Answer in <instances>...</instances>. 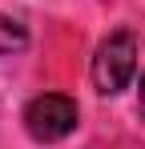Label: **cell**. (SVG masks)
Here are the masks:
<instances>
[{
	"label": "cell",
	"instance_id": "6da1fadb",
	"mask_svg": "<svg viewBox=\"0 0 145 149\" xmlns=\"http://www.w3.org/2000/svg\"><path fill=\"white\" fill-rule=\"evenodd\" d=\"M137 73V40L133 32H109L101 45H97V56H93V85L97 93L105 97H117L121 89H129V81Z\"/></svg>",
	"mask_w": 145,
	"mask_h": 149
},
{
	"label": "cell",
	"instance_id": "7a4b0ae2",
	"mask_svg": "<svg viewBox=\"0 0 145 149\" xmlns=\"http://www.w3.org/2000/svg\"><path fill=\"white\" fill-rule=\"evenodd\" d=\"M77 117H81L77 101L65 97V93H40V97H32L24 105V129L40 145H52V141L69 137L77 129Z\"/></svg>",
	"mask_w": 145,
	"mask_h": 149
},
{
	"label": "cell",
	"instance_id": "3957f363",
	"mask_svg": "<svg viewBox=\"0 0 145 149\" xmlns=\"http://www.w3.org/2000/svg\"><path fill=\"white\" fill-rule=\"evenodd\" d=\"M24 28L16 24V20H8V16H0V56L4 52H16V49H24Z\"/></svg>",
	"mask_w": 145,
	"mask_h": 149
},
{
	"label": "cell",
	"instance_id": "277c9868",
	"mask_svg": "<svg viewBox=\"0 0 145 149\" xmlns=\"http://www.w3.org/2000/svg\"><path fill=\"white\" fill-rule=\"evenodd\" d=\"M137 113H141V121H145V77H141V89H137Z\"/></svg>",
	"mask_w": 145,
	"mask_h": 149
}]
</instances>
